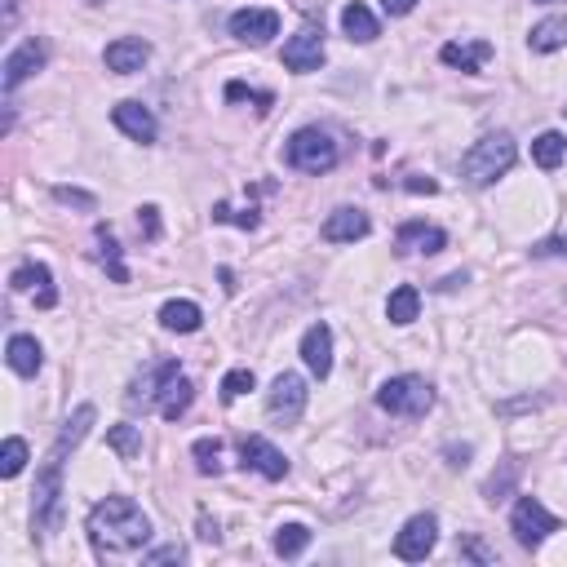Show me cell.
<instances>
[{
	"instance_id": "25",
	"label": "cell",
	"mask_w": 567,
	"mask_h": 567,
	"mask_svg": "<svg viewBox=\"0 0 567 567\" xmlns=\"http://www.w3.org/2000/svg\"><path fill=\"white\" fill-rule=\"evenodd\" d=\"M306 545H311V528L306 523H280L275 528V554L280 559H302Z\"/></svg>"
},
{
	"instance_id": "24",
	"label": "cell",
	"mask_w": 567,
	"mask_h": 567,
	"mask_svg": "<svg viewBox=\"0 0 567 567\" xmlns=\"http://www.w3.org/2000/svg\"><path fill=\"white\" fill-rule=\"evenodd\" d=\"M191 404H195V386H191L187 377H173L169 390L160 395V417L164 421H178V417H187Z\"/></svg>"
},
{
	"instance_id": "34",
	"label": "cell",
	"mask_w": 567,
	"mask_h": 567,
	"mask_svg": "<svg viewBox=\"0 0 567 567\" xmlns=\"http://www.w3.org/2000/svg\"><path fill=\"white\" fill-rule=\"evenodd\" d=\"M253 390V368H231V373L222 377V404H235L240 395H249Z\"/></svg>"
},
{
	"instance_id": "21",
	"label": "cell",
	"mask_w": 567,
	"mask_h": 567,
	"mask_svg": "<svg viewBox=\"0 0 567 567\" xmlns=\"http://www.w3.org/2000/svg\"><path fill=\"white\" fill-rule=\"evenodd\" d=\"M439 58L448 67H461V71H470V76H479L483 63L492 58V45H488V40H470V45H457V40H452V45L439 49Z\"/></svg>"
},
{
	"instance_id": "28",
	"label": "cell",
	"mask_w": 567,
	"mask_h": 567,
	"mask_svg": "<svg viewBox=\"0 0 567 567\" xmlns=\"http://www.w3.org/2000/svg\"><path fill=\"white\" fill-rule=\"evenodd\" d=\"M528 45L536 49V54H554V49H563L567 45V18H545V23H536Z\"/></svg>"
},
{
	"instance_id": "19",
	"label": "cell",
	"mask_w": 567,
	"mask_h": 567,
	"mask_svg": "<svg viewBox=\"0 0 567 567\" xmlns=\"http://www.w3.org/2000/svg\"><path fill=\"white\" fill-rule=\"evenodd\" d=\"M399 249H412V253H443V244H448V235L439 231V226L430 222H404L395 231Z\"/></svg>"
},
{
	"instance_id": "9",
	"label": "cell",
	"mask_w": 567,
	"mask_h": 567,
	"mask_svg": "<svg viewBox=\"0 0 567 567\" xmlns=\"http://www.w3.org/2000/svg\"><path fill=\"white\" fill-rule=\"evenodd\" d=\"M435 541H439V519L435 514H412V519L399 528L395 536V554L404 563H421V559H430V550H435Z\"/></svg>"
},
{
	"instance_id": "33",
	"label": "cell",
	"mask_w": 567,
	"mask_h": 567,
	"mask_svg": "<svg viewBox=\"0 0 567 567\" xmlns=\"http://www.w3.org/2000/svg\"><path fill=\"white\" fill-rule=\"evenodd\" d=\"M191 457H195V466H200V474H218L222 470V439H195L191 443Z\"/></svg>"
},
{
	"instance_id": "41",
	"label": "cell",
	"mask_w": 567,
	"mask_h": 567,
	"mask_svg": "<svg viewBox=\"0 0 567 567\" xmlns=\"http://www.w3.org/2000/svg\"><path fill=\"white\" fill-rule=\"evenodd\" d=\"M381 9H386L390 18H404V14H412V9H417V0H381Z\"/></svg>"
},
{
	"instance_id": "3",
	"label": "cell",
	"mask_w": 567,
	"mask_h": 567,
	"mask_svg": "<svg viewBox=\"0 0 567 567\" xmlns=\"http://www.w3.org/2000/svg\"><path fill=\"white\" fill-rule=\"evenodd\" d=\"M514 160H519V147H514L510 133H483L466 156H461V178L470 187H492L501 173H510Z\"/></svg>"
},
{
	"instance_id": "32",
	"label": "cell",
	"mask_w": 567,
	"mask_h": 567,
	"mask_svg": "<svg viewBox=\"0 0 567 567\" xmlns=\"http://www.w3.org/2000/svg\"><path fill=\"white\" fill-rule=\"evenodd\" d=\"M23 466H27V443L18 435H9L5 448H0V474H5V479H18Z\"/></svg>"
},
{
	"instance_id": "16",
	"label": "cell",
	"mask_w": 567,
	"mask_h": 567,
	"mask_svg": "<svg viewBox=\"0 0 567 567\" xmlns=\"http://www.w3.org/2000/svg\"><path fill=\"white\" fill-rule=\"evenodd\" d=\"M302 364L311 368L319 381L333 373V328H328L324 319L306 328V337H302Z\"/></svg>"
},
{
	"instance_id": "12",
	"label": "cell",
	"mask_w": 567,
	"mask_h": 567,
	"mask_svg": "<svg viewBox=\"0 0 567 567\" xmlns=\"http://www.w3.org/2000/svg\"><path fill=\"white\" fill-rule=\"evenodd\" d=\"M284 67L306 76V71H319L324 67V32L319 27H302L297 36H288L284 45Z\"/></svg>"
},
{
	"instance_id": "18",
	"label": "cell",
	"mask_w": 567,
	"mask_h": 567,
	"mask_svg": "<svg viewBox=\"0 0 567 567\" xmlns=\"http://www.w3.org/2000/svg\"><path fill=\"white\" fill-rule=\"evenodd\" d=\"M368 231H373V222H368L364 209H337L319 226V235H324L328 244H355V240H364Z\"/></svg>"
},
{
	"instance_id": "7",
	"label": "cell",
	"mask_w": 567,
	"mask_h": 567,
	"mask_svg": "<svg viewBox=\"0 0 567 567\" xmlns=\"http://www.w3.org/2000/svg\"><path fill=\"white\" fill-rule=\"evenodd\" d=\"M510 532H514V541H519L523 550H536V545H541L550 532H559V519H554V514L545 510L536 497H523L510 510Z\"/></svg>"
},
{
	"instance_id": "10",
	"label": "cell",
	"mask_w": 567,
	"mask_h": 567,
	"mask_svg": "<svg viewBox=\"0 0 567 567\" xmlns=\"http://www.w3.org/2000/svg\"><path fill=\"white\" fill-rule=\"evenodd\" d=\"M45 58H49V49H45V40L32 36V40H23L18 49H9V58H5V94H14L23 80H32L40 67H45Z\"/></svg>"
},
{
	"instance_id": "39",
	"label": "cell",
	"mask_w": 567,
	"mask_h": 567,
	"mask_svg": "<svg viewBox=\"0 0 567 567\" xmlns=\"http://www.w3.org/2000/svg\"><path fill=\"white\" fill-rule=\"evenodd\" d=\"M54 200L58 204H76V209H89V213H94V195H89V191H76V187H54Z\"/></svg>"
},
{
	"instance_id": "30",
	"label": "cell",
	"mask_w": 567,
	"mask_h": 567,
	"mask_svg": "<svg viewBox=\"0 0 567 567\" xmlns=\"http://www.w3.org/2000/svg\"><path fill=\"white\" fill-rule=\"evenodd\" d=\"M107 448L116 452L120 461H133L142 452V430L138 426H129V421H120V426H111L107 430Z\"/></svg>"
},
{
	"instance_id": "35",
	"label": "cell",
	"mask_w": 567,
	"mask_h": 567,
	"mask_svg": "<svg viewBox=\"0 0 567 567\" xmlns=\"http://www.w3.org/2000/svg\"><path fill=\"white\" fill-rule=\"evenodd\" d=\"M457 554H461V559H470V563H497V550H492V545H483L479 536H461Z\"/></svg>"
},
{
	"instance_id": "31",
	"label": "cell",
	"mask_w": 567,
	"mask_h": 567,
	"mask_svg": "<svg viewBox=\"0 0 567 567\" xmlns=\"http://www.w3.org/2000/svg\"><path fill=\"white\" fill-rule=\"evenodd\" d=\"M98 257H102V266L111 271V280H116V284H129V266H125V257H120V244L111 240L107 226H98Z\"/></svg>"
},
{
	"instance_id": "17",
	"label": "cell",
	"mask_w": 567,
	"mask_h": 567,
	"mask_svg": "<svg viewBox=\"0 0 567 567\" xmlns=\"http://www.w3.org/2000/svg\"><path fill=\"white\" fill-rule=\"evenodd\" d=\"M111 120H116V129L125 133V138H133V142H156V133H160V125H156V116H151L142 102H116L111 107Z\"/></svg>"
},
{
	"instance_id": "27",
	"label": "cell",
	"mask_w": 567,
	"mask_h": 567,
	"mask_svg": "<svg viewBox=\"0 0 567 567\" xmlns=\"http://www.w3.org/2000/svg\"><path fill=\"white\" fill-rule=\"evenodd\" d=\"M417 311H421V293L412 284H399L395 293H390V302H386V315H390V324H412L417 319Z\"/></svg>"
},
{
	"instance_id": "1",
	"label": "cell",
	"mask_w": 567,
	"mask_h": 567,
	"mask_svg": "<svg viewBox=\"0 0 567 567\" xmlns=\"http://www.w3.org/2000/svg\"><path fill=\"white\" fill-rule=\"evenodd\" d=\"M94 421H98L94 404H80L67 417V426L58 430L54 448H49L45 466H40V474H36V492H32V523H36V532H58V523H63V461H67V452L80 448V439L89 435Z\"/></svg>"
},
{
	"instance_id": "5",
	"label": "cell",
	"mask_w": 567,
	"mask_h": 567,
	"mask_svg": "<svg viewBox=\"0 0 567 567\" xmlns=\"http://www.w3.org/2000/svg\"><path fill=\"white\" fill-rule=\"evenodd\" d=\"M377 408L390 412V417H426V412L435 408V386L417 373L390 377V381H381V390H377Z\"/></svg>"
},
{
	"instance_id": "46",
	"label": "cell",
	"mask_w": 567,
	"mask_h": 567,
	"mask_svg": "<svg viewBox=\"0 0 567 567\" xmlns=\"http://www.w3.org/2000/svg\"><path fill=\"white\" fill-rule=\"evenodd\" d=\"M563 111H567V107H563Z\"/></svg>"
},
{
	"instance_id": "4",
	"label": "cell",
	"mask_w": 567,
	"mask_h": 567,
	"mask_svg": "<svg viewBox=\"0 0 567 567\" xmlns=\"http://www.w3.org/2000/svg\"><path fill=\"white\" fill-rule=\"evenodd\" d=\"M284 160H288V169H297V173H315V178H319V173L337 169L342 151H337V142H333V133H328V129L306 125V129H297L293 138H288Z\"/></svg>"
},
{
	"instance_id": "42",
	"label": "cell",
	"mask_w": 567,
	"mask_h": 567,
	"mask_svg": "<svg viewBox=\"0 0 567 567\" xmlns=\"http://www.w3.org/2000/svg\"><path fill=\"white\" fill-rule=\"evenodd\" d=\"M218 519H209V514H200V541H209V545H218Z\"/></svg>"
},
{
	"instance_id": "14",
	"label": "cell",
	"mask_w": 567,
	"mask_h": 567,
	"mask_svg": "<svg viewBox=\"0 0 567 567\" xmlns=\"http://www.w3.org/2000/svg\"><path fill=\"white\" fill-rule=\"evenodd\" d=\"M9 288H14V293H27V288H36V306H40V311L58 306V288H54V275H49L45 262H23L14 275H9Z\"/></svg>"
},
{
	"instance_id": "23",
	"label": "cell",
	"mask_w": 567,
	"mask_h": 567,
	"mask_svg": "<svg viewBox=\"0 0 567 567\" xmlns=\"http://www.w3.org/2000/svg\"><path fill=\"white\" fill-rule=\"evenodd\" d=\"M160 324L169 328V333H195V328L204 324V311L195 302H187V297H182V302H164L160 306Z\"/></svg>"
},
{
	"instance_id": "29",
	"label": "cell",
	"mask_w": 567,
	"mask_h": 567,
	"mask_svg": "<svg viewBox=\"0 0 567 567\" xmlns=\"http://www.w3.org/2000/svg\"><path fill=\"white\" fill-rule=\"evenodd\" d=\"M563 156H567V138H563V133H554V129H550V133H541V138L532 142V160L541 164L545 173H550V169H559Z\"/></svg>"
},
{
	"instance_id": "6",
	"label": "cell",
	"mask_w": 567,
	"mask_h": 567,
	"mask_svg": "<svg viewBox=\"0 0 567 567\" xmlns=\"http://www.w3.org/2000/svg\"><path fill=\"white\" fill-rule=\"evenodd\" d=\"M173 377H182V364H178V359H160V364H147L138 377H133V386H129V395H125L129 412L160 408V395L169 390Z\"/></svg>"
},
{
	"instance_id": "40",
	"label": "cell",
	"mask_w": 567,
	"mask_h": 567,
	"mask_svg": "<svg viewBox=\"0 0 567 567\" xmlns=\"http://www.w3.org/2000/svg\"><path fill=\"white\" fill-rule=\"evenodd\" d=\"M138 226H142V235H147V240H160V209H156V204H142V209H138Z\"/></svg>"
},
{
	"instance_id": "15",
	"label": "cell",
	"mask_w": 567,
	"mask_h": 567,
	"mask_svg": "<svg viewBox=\"0 0 567 567\" xmlns=\"http://www.w3.org/2000/svg\"><path fill=\"white\" fill-rule=\"evenodd\" d=\"M151 58V45L142 36H120L107 45V54H102V63L107 71H116V76H133V71H142Z\"/></svg>"
},
{
	"instance_id": "26",
	"label": "cell",
	"mask_w": 567,
	"mask_h": 567,
	"mask_svg": "<svg viewBox=\"0 0 567 567\" xmlns=\"http://www.w3.org/2000/svg\"><path fill=\"white\" fill-rule=\"evenodd\" d=\"M519 474H523V461L519 457H505L501 470H492L488 483H483V497H488V501H505V497H510V488L519 483Z\"/></svg>"
},
{
	"instance_id": "13",
	"label": "cell",
	"mask_w": 567,
	"mask_h": 567,
	"mask_svg": "<svg viewBox=\"0 0 567 567\" xmlns=\"http://www.w3.org/2000/svg\"><path fill=\"white\" fill-rule=\"evenodd\" d=\"M231 36L244 40V45H266V40L280 36V14L275 9H235Z\"/></svg>"
},
{
	"instance_id": "45",
	"label": "cell",
	"mask_w": 567,
	"mask_h": 567,
	"mask_svg": "<svg viewBox=\"0 0 567 567\" xmlns=\"http://www.w3.org/2000/svg\"><path fill=\"white\" fill-rule=\"evenodd\" d=\"M541 5H554V0H541Z\"/></svg>"
},
{
	"instance_id": "43",
	"label": "cell",
	"mask_w": 567,
	"mask_h": 567,
	"mask_svg": "<svg viewBox=\"0 0 567 567\" xmlns=\"http://www.w3.org/2000/svg\"><path fill=\"white\" fill-rule=\"evenodd\" d=\"M408 191H412V195H435L439 182H430V178H408Z\"/></svg>"
},
{
	"instance_id": "2",
	"label": "cell",
	"mask_w": 567,
	"mask_h": 567,
	"mask_svg": "<svg viewBox=\"0 0 567 567\" xmlns=\"http://www.w3.org/2000/svg\"><path fill=\"white\" fill-rule=\"evenodd\" d=\"M89 541L94 550L107 559V554H133L151 541V519L142 514V505L133 497H107L89 510Z\"/></svg>"
},
{
	"instance_id": "22",
	"label": "cell",
	"mask_w": 567,
	"mask_h": 567,
	"mask_svg": "<svg viewBox=\"0 0 567 567\" xmlns=\"http://www.w3.org/2000/svg\"><path fill=\"white\" fill-rule=\"evenodd\" d=\"M342 32H346L350 40H359V45H373V40L381 36V27H377L373 9L359 5V0H350V5L342 9Z\"/></svg>"
},
{
	"instance_id": "20",
	"label": "cell",
	"mask_w": 567,
	"mask_h": 567,
	"mask_svg": "<svg viewBox=\"0 0 567 567\" xmlns=\"http://www.w3.org/2000/svg\"><path fill=\"white\" fill-rule=\"evenodd\" d=\"M5 359H9V368H14L18 377H36L40 364H45V355H40V342H36V337H27V333H14V337H9Z\"/></svg>"
},
{
	"instance_id": "37",
	"label": "cell",
	"mask_w": 567,
	"mask_h": 567,
	"mask_svg": "<svg viewBox=\"0 0 567 567\" xmlns=\"http://www.w3.org/2000/svg\"><path fill=\"white\" fill-rule=\"evenodd\" d=\"M213 222H235V226H244V231H257V213H235L231 204H213Z\"/></svg>"
},
{
	"instance_id": "36",
	"label": "cell",
	"mask_w": 567,
	"mask_h": 567,
	"mask_svg": "<svg viewBox=\"0 0 567 567\" xmlns=\"http://www.w3.org/2000/svg\"><path fill=\"white\" fill-rule=\"evenodd\" d=\"M226 98H231V102H257V111L271 107V94H266V89H249V85H240V80L226 85Z\"/></svg>"
},
{
	"instance_id": "11",
	"label": "cell",
	"mask_w": 567,
	"mask_h": 567,
	"mask_svg": "<svg viewBox=\"0 0 567 567\" xmlns=\"http://www.w3.org/2000/svg\"><path fill=\"white\" fill-rule=\"evenodd\" d=\"M240 457H244V470H257L262 479H271V483L288 474V457L262 435H244L240 439Z\"/></svg>"
},
{
	"instance_id": "38",
	"label": "cell",
	"mask_w": 567,
	"mask_h": 567,
	"mask_svg": "<svg viewBox=\"0 0 567 567\" xmlns=\"http://www.w3.org/2000/svg\"><path fill=\"white\" fill-rule=\"evenodd\" d=\"M142 563H187V545H160V550H147L142 554Z\"/></svg>"
},
{
	"instance_id": "8",
	"label": "cell",
	"mask_w": 567,
	"mask_h": 567,
	"mask_svg": "<svg viewBox=\"0 0 567 567\" xmlns=\"http://www.w3.org/2000/svg\"><path fill=\"white\" fill-rule=\"evenodd\" d=\"M306 399H311L306 381L297 373H280L271 381V390H266V412H271L275 421H284V426H293V421H302Z\"/></svg>"
},
{
	"instance_id": "44",
	"label": "cell",
	"mask_w": 567,
	"mask_h": 567,
	"mask_svg": "<svg viewBox=\"0 0 567 567\" xmlns=\"http://www.w3.org/2000/svg\"><path fill=\"white\" fill-rule=\"evenodd\" d=\"M536 253H567V244H563V240H545Z\"/></svg>"
}]
</instances>
